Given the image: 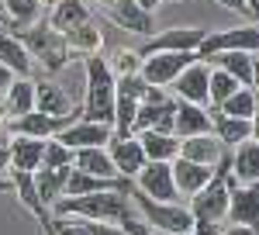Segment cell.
Returning <instances> with one entry per match:
<instances>
[{
    "label": "cell",
    "mask_w": 259,
    "mask_h": 235,
    "mask_svg": "<svg viewBox=\"0 0 259 235\" xmlns=\"http://www.w3.org/2000/svg\"><path fill=\"white\" fill-rule=\"evenodd\" d=\"M83 118L104 125L118 121V76L111 62H104L100 56L87 59V114Z\"/></svg>",
    "instance_id": "obj_1"
},
{
    "label": "cell",
    "mask_w": 259,
    "mask_h": 235,
    "mask_svg": "<svg viewBox=\"0 0 259 235\" xmlns=\"http://www.w3.org/2000/svg\"><path fill=\"white\" fill-rule=\"evenodd\" d=\"M128 190H97V194H83V197H66L56 201L59 215H76L87 221H128L132 208H128Z\"/></svg>",
    "instance_id": "obj_2"
},
{
    "label": "cell",
    "mask_w": 259,
    "mask_h": 235,
    "mask_svg": "<svg viewBox=\"0 0 259 235\" xmlns=\"http://www.w3.org/2000/svg\"><path fill=\"white\" fill-rule=\"evenodd\" d=\"M135 204L142 208L145 221L152 228H159V232H173V235L194 232V211L183 208L180 201H156V197H149L145 190H135Z\"/></svg>",
    "instance_id": "obj_3"
},
{
    "label": "cell",
    "mask_w": 259,
    "mask_h": 235,
    "mask_svg": "<svg viewBox=\"0 0 259 235\" xmlns=\"http://www.w3.org/2000/svg\"><path fill=\"white\" fill-rule=\"evenodd\" d=\"M218 52H256L259 56V24L228 28V31H218V35H207L197 49L200 59H211V56H218Z\"/></svg>",
    "instance_id": "obj_4"
},
{
    "label": "cell",
    "mask_w": 259,
    "mask_h": 235,
    "mask_svg": "<svg viewBox=\"0 0 259 235\" xmlns=\"http://www.w3.org/2000/svg\"><path fill=\"white\" fill-rule=\"evenodd\" d=\"M139 190H145L156 201H183L177 187V176H173V163H162V159H149L139 170Z\"/></svg>",
    "instance_id": "obj_5"
},
{
    "label": "cell",
    "mask_w": 259,
    "mask_h": 235,
    "mask_svg": "<svg viewBox=\"0 0 259 235\" xmlns=\"http://www.w3.org/2000/svg\"><path fill=\"white\" fill-rule=\"evenodd\" d=\"M228 204H232V187L225 183V176H214L207 187H200L197 194L190 197L194 218H211V221H225Z\"/></svg>",
    "instance_id": "obj_6"
},
{
    "label": "cell",
    "mask_w": 259,
    "mask_h": 235,
    "mask_svg": "<svg viewBox=\"0 0 259 235\" xmlns=\"http://www.w3.org/2000/svg\"><path fill=\"white\" fill-rule=\"evenodd\" d=\"M194 59H200L197 52H152V56H145V62H142V76L149 80L152 87H166V83H173Z\"/></svg>",
    "instance_id": "obj_7"
},
{
    "label": "cell",
    "mask_w": 259,
    "mask_h": 235,
    "mask_svg": "<svg viewBox=\"0 0 259 235\" xmlns=\"http://www.w3.org/2000/svg\"><path fill=\"white\" fill-rule=\"evenodd\" d=\"M173 90H177L180 100H190V104H200V107H211V69L194 59V62L173 80Z\"/></svg>",
    "instance_id": "obj_8"
},
{
    "label": "cell",
    "mask_w": 259,
    "mask_h": 235,
    "mask_svg": "<svg viewBox=\"0 0 259 235\" xmlns=\"http://www.w3.org/2000/svg\"><path fill=\"white\" fill-rule=\"evenodd\" d=\"M107 152H111V159H114L121 176H139V170L149 163L145 149H142V138H135L132 132L128 135H114L107 142Z\"/></svg>",
    "instance_id": "obj_9"
},
{
    "label": "cell",
    "mask_w": 259,
    "mask_h": 235,
    "mask_svg": "<svg viewBox=\"0 0 259 235\" xmlns=\"http://www.w3.org/2000/svg\"><path fill=\"white\" fill-rule=\"evenodd\" d=\"M24 42H28V49H31L49 69L66 66V49H69V45H66V38H62L59 28H56V31H49V28H35V31L24 35Z\"/></svg>",
    "instance_id": "obj_10"
},
{
    "label": "cell",
    "mask_w": 259,
    "mask_h": 235,
    "mask_svg": "<svg viewBox=\"0 0 259 235\" xmlns=\"http://www.w3.org/2000/svg\"><path fill=\"white\" fill-rule=\"evenodd\" d=\"M214 132V114L200 104H190V100H180L177 104V118H173V135L190 138V135H207Z\"/></svg>",
    "instance_id": "obj_11"
},
{
    "label": "cell",
    "mask_w": 259,
    "mask_h": 235,
    "mask_svg": "<svg viewBox=\"0 0 259 235\" xmlns=\"http://www.w3.org/2000/svg\"><path fill=\"white\" fill-rule=\"evenodd\" d=\"M204 38H207V31H200V28H169L159 38L149 42L142 49V56H152V52H197Z\"/></svg>",
    "instance_id": "obj_12"
},
{
    "label": "cell",
    "mask_w": 259,
    "mask_h": 235,
    "mask_svg": "<svg viewBox=\"0 0 259 235\" xmlns=\"http://www.w3.org/2000/svg\"><path fill=\"white\" fill-rule=\"evenodd\" d=\"M114 125H104V121H90V118H83V121H73L69 128H62L59 138L69 145V149H83V145H107L114 132H111Z\"/></svg>",
    "instance_id": "obj_13"
},
{
    "label": "cell",
    "mask_w": 259,
    "mask_h": 235,
    "mask_svg": "<svg viewBox=\"0 0 259 235\" xmlns=\"http://www.w3.org/2000/svg\"><path fill=\"white\" fill-rule=\"evenodd\" d=\"M228 221L235 225H259V183H239L232 187V204H228Z\"/></svg>",
    "instance_id": "obj_14"
},
{
    "label": "cell",
    "mask_w": 259,
    "mask_h": 235,
    "mask_svg": "<svg viewBox=\"0 0 259 235\" xmlns=\"http://www.w3.org/2000/svg\"><path fill=\"white\" fill-rule=\"evenodd\" d=\"M173 176H177V187L183 197H194L200 187H207L214 180V170L207 163H194L187 156H177L173 159Z\"/></svg>",
    "instance_id": "obj_15"
},
{
    "label": "cell",
    "mask_w": 259,
    "mask_h": 235,
    "mask_svg": "<svg viewBox=\"0 0 259 235\" xmlns=\"http://www.w3.org/2000/svg\"><path fill=\"white\" fill-rule=\"evenodd\" d=\"M73 125V118H56V114H45V111H28V114H21L14 121V132L18 135H35V138H49L62 132V128H69Z\"/></svg>",
    "instance_id": "obj_16"
},
{
    "label": "cell",
    "mask_w": 259,
    "mask_h": 235,
    "mask_svg": "<svg viewBox=\"0 0 259 235\" xmlns=\"http://www.w3.org/2000/svg\"><path fill=\"white\" fill-rule=\"evenodd\" d=\"M111 18L118 21L121 28L139 31V35H152V31H156L152 11H145V7L135 4V0H114V4H111Z\"/></svg>",
    "instance_id": "obj_17"
},
{
    "label": "cell",
    "mask_w": 259,
    "mask_h": 235,
    "mask_svg": "<svg viewBox=\"0 0 259 235\" xmlns=\"http://www.w3.org/2000/svg\"><path fill=\"white\" fill-rule=\"evenodd\" d=\"M45 142L49 138H35V135L14 138L11 142V163H14V170H24V173L38 170L41 163H45Z\"/></svg>",
    "instance_id": "obj_18"
},
{
    "label": "cell",
    "mask_w": 259,
    "mask_h": 235,
    "mask_svg": "<svg viewBox=\"0 0 259 235\" xmlns=\"http://www.w3.org/2000/svg\"><path fill=\"white\" fill-rule=\"evenodd\" d=\"M221 149H225V142L218 135H190V138H180V156L194 159V163H207V166H214L221 159Z\"/></svg>",
    "instance_id": "obj_19"
},
{
    "label": "cell",
    "mask_w": 259,
    "mask_h": 235,
    "mask_svg": "<svg viewBox=\"0 0 259 235\" xmlns=\"http://www.w3.org/2000/svg\"><path fill=\"white\" fill-rule=\"evenodd\" d=\"M139 138H142V149H145V156H149V159L173 163V159L180 156V135H173V132L145 128V132H139Z\"/></svg>",
    "instance_id": "obj_20"
},
{
    "label": "cell",
    "mask_w": 259,
    "mask_h": 235,
    "mask_svg": "<svg viewBox=\"0 0 259 235\" xmlns=\"http://www.w3.org/2000/svg\"><path fill=\"white\" fill-rule=\"evenodd\" d=\"M211 114H214V135L225 145L235 149L245 138H252V118H232V114H225V111H214V107H211Z\"/></svg>",
    "instance_id": "obj_21"
},
{
    "label": "cell",
    "mask_w": 259,
    "mask_h": 235,
    "mask_svg": "<svg viewBox=\"0 0 259 235\" xmlns=\"http://www.w3.org/2000/svg\"><path fill=\"white\" fill-rule=\"evenodd\" d=\"M73 166L76 170H87V173H97V176H121L114 159H111V152L104 145H83V149H76Z\"/></svg>",
    "instance_id": "obj_22"
},
{
    "label": "cell",
    "mask_w": 259,
    "mask_h": 235,
    "mask_svg": "<svg viewBox=\"0 0 259 235\" xmlns=\"http://www.w3.org/2000/svg\"><path fill=\"white\" fill-rule=\"evenodd\" d=\"M232 170H235L239 183H259V142L256 138H245L242 145H235Z\"/></svg>",
    "instance_id": "obj_23"
},
{
    "label": "cell",
    "mask_w": 259,
    "mask_h": 235,
    "mask_svg": "<svg viewBox=\"0 0 259 235\" xmlns=\"http://www.w3.org/2000/svg\"><path fill=\"white\" fill-rule=\"evenodd\" d=\"M256 59H259L256 52H218V56H211V62L221 66V69H228L242 87H252V76H256Z\"/></svg>",
    "instance_id": "obj_24"
},
{
    "label": "cell",
    "mask_w": 259,
    "mask_h": 235,
    "mask_svg": "<svg viewBox=\"0 0 259 235\" xmlns=\"http://www.w3.org/2000/svg\"><path fill=\"white\" fill-rule=\"evenodd\" d=\"M69 173H73V166H56V170L45 166L35 176V190H38L41 204H56L59 197H66V180H69Z\"/></svg>",
    "instance_id": "obj_25"
},
{
    "label": "cell",
    "mask_w": 259,
    "mask_h": 235,
    "mask_svg": "<svg viewBox=\"0 0 259 235\" xmlns=\"http://www.w3.org/2000/svg\"><path fill=\"white\" fill-rule=\"evenodd\" d=\"M35 111H45V114H56V118H73V100L69 94L56 87V83H41L38 90H35Z\"/></svg>",
    "instance_id": "obj_26"
},
{
    "label": "cell",
    "mask_w": 259,
    "mask_h": 235,
    "mask_svg": "<svg viewBox=\"0 0 259 235\" xmlns=\"http://www.w3.org/2000/svg\"><path fill=\"white\" fill-rule=\"evenodd\" d=\"M0 62L11 73H18V76H28L31 73V52L18 38H7V35H0Z\"/></svg>",
    "instance_id": "obj_27"
},
{
    "label": "cell",
    "mask_w": 259,
    "mask_h": 235,
    "mask_svg": "<svg viewBox=\"0 0 259 235\" xmlns=\"http://www.w3.org/2000/svg\"><path fill=\"white\" fill-rule=\"evenodd\" d=\"M256 107H259L256 87H239L225 104H218V111H225V114H232V118H252V114H256Z\"/></svg>",
    "instance_id": "obj_28"
},
{
    "label": "cell",
    "mask_w": 259,
    "mask_h": 235,
    "mask_svg": "<svg viewBox=\"0 0 259 235\" xmlns=\"http://www.w3.org/2000/svg\"><path fill=\"white\" fill-rule=\"evenodd\" d=\"M35 83H28V80H18V83H11V90H7V114H28V111H35Z\"/></svg>",
    "instance_id": "obj_29"
},
{
    "label": "cell",
    "mask_w": 259,
    "mask_h": 235,
    "mask_svg": "<svg viewBox=\"0 0 259 235\" xmlns=\"http://www.w3.org/2000/svg\"><path fill=\"white\" fill-rule=\"evenodd\" d=\"M242 83L228 69H221V66H214L211 69V107H218V104H225V100L232 97L235 90H239Z\"/></svg>",
    "instance_id": "obj_30"
},
{
    "label": "cell",
    "mask_w": 259,
    "mask_h": 235,
    "mask_svg": "<svg viewBox=\"0 0 259 235\" xmlns=\"http://www.w3.org/2000/svg\"><path fill=\"white\" fill-rule=\"evenodd\" d=\"M87 21V7H83L80 0H62L59 11L52 14V28H59V31H73L76 24Z\"/></svg>",
    "instance_id": "obj_31"
},
{
    "label": "cell",
    "mask_w": 259,
    "mask_h": 235,
    "mask_svg": "<svg viewBox=\"0 0 259 235\" xmlns=\"http://www.w3.org/2000/svg\"><path fill=\"white\" fill-rule=\"evenodd\" d=\"M73 156H76V149H69L62 138L45 142V166H49V170H56V166H73Z\"/></svg>",
    "instance_id": "obj_32"
},
{
    "label": "cell",
    "mask_w": 259,
    "mask_h": 235,
    "mask_svg": "<svg viewBox=\"0 0 259 235\" xmlns=\"http://www.w3.org/2000/svg\"><path fill=\"white\" fill-rule=\"evenodd\" d=\"M4 11L18 24H28V21L35 18V11H38V0H4Z\"/></svg>",
    "instance_id": "obj_33"
},
{
    "label": "cell",
    "mask_w": 259,
    "mask_h": 235,
    "mask_svg": "<svg viewBox=\"0 0 259 235\" xmlns=\"http://www.w3.org/2000/svg\"><path fill=\"white\" fill-rule=\"evenodd\" d=\"M52 232L56 235H90V221H69V215H59L52 221Z\"/></svg>",
    "instance_id": "obj_34"
},
{
    "label": "cell",
    "mask_w": 259,
    "mask_h": 235,
    "mask_svg": "<svg viewBox=\"0 0 259 235\" xmlns=\"http://www.w3.org/2000/svg\"><path fill=\"white\" fill-rule=\"evenodd\" d=\"M69 42H73L76 49H97V45H100V35L94 31V28H87V24H80V28H73V35H69Z\"/></svg>",
    "instance_id": "obj_35"
},
{
    "label": "cell",
    "mask_w": 259,
    "mask_h": 235,
    "mask_svg": "<svg viewBox=\"0 0 259 235\" xmlns=\"http://www.w3.org/2000/svg\"><path fill=\"white\" fill-rule=\"evenodd\" d=\"M194 235H225V232H221V221H211V218H194Z\"/></svg>",
    "instance_id": "obj_36"
},
{
    "label": "cell",
    "mask_w": 259,
    "mask_h": 235,
    "mask_svg": "<svg viewBox=\"0 0 259 235\" xmlns=\"http://www.w3.org/2000/svg\"><path fill=\"white\" fill-rule=\"evenodd\" d=\"M90 235H128L124 228H114L107 221H90Z\"/></svg>",
    "instance_id": "obj_37"
},
{
    "label": "cell",
    "mask_w": 259,
    "mask_h": 235,
    "mask_svg": "<svg viewBox=\"0 0 259 235\" xmlns=\"http://www.w3.org/2000/svg\"><path fill=\"white\" fill-rule=\"evenodd\" d=\"M124 232H128V235H152L156 228H152L149 221L142 225V221H132V218H128V221H124Z\"/></svg>",
    "instance_id": "obj_38"
},
{
    "label": "cell",
    "mask_w": 259,
    "mask_h": 235,
    "mask_svg": "<svg viewBox=\"0 0 259 235\" xmlns=\"http://www.w3.org/2000/svg\"><path fill=\"white\" fill-rule=\"evenodd\" d=\"M214 4H221L225 11H235V14H245L249 11V0H214Z\"/></svg>",
    "instance_id": "obj_39"
},
{
    "label": "cell",
    "mask_w": 259,
    "mask_h": 235,
    "mask_svg": "<svg viewBox=\"0 0 259 235\" xmlns=\"http://www.w3.org/2000/svg\"><path fill=\"white\" fill-rule=\"evenodd\" d=\"M225 235H259V232L252 225H235V221H232V228H225Z\"/></svg>",
    "instance_id": "obj_40"
},
{
    "label": "cell",
    "mask_w": 259,
    "mask_h": 235,
    "mask_svg": "<svg viewBox=\"0 0 259 235\" xmlns=\"http://www.w3.org/2000/svg\"><path fill=\"white\" fill-rule=\"evenodd\" d=\"M7 90H11V69H7V66L0 62V97H4Z\"/></svg>",
    "instance_id": "obj_41"
},
{
    "label": "cell",
    "mask_w": 259,
    "mask_h": 235,
    "mask_svg": "<svg viewBox=\"0 0 259 235\" xmlns=\"http://www.w3.org/2000/svg\"><path fill=\"white\" fill-rule=\"evenodd\" d=\"M135 4H142V7H145V11H156V7H162V4H166V0H135Z\"/></svg>",
    "instance_id": "obj_42"
},
{
    "label": "cell",
    "mask_w": 259,
    "mask_h": 235,
    "mask_svg": "<svg viewBox=\"0 0 259 235\" xmlns=\"http://www.w3.org/2000/svg\"><path fill=\"white\" fill-rule=\"evenodd\" d=\"M252 138L259 142V107H256V114H252Z\"/></svg>",
    "instance_id": "obj_43"
},
{
    "label": "cell",
    "mask_w": 259,
    "mask_h": 235,
    "mask_svg": "<svg viewBox=\"0 0 259 235\" xmlns=\"http://www.w3.org/2000/svg\"><path fill=\"white\" fill-rule=\"evenodd\" d=\"M7 163H11V152H7V149H0V170H4Z\"/></svg>",
    "instance_id": "obj_44"
},
{
    "label": "cell",
    "mask_w": 259,
    "mask_h": 235,
    "mask_svg": "<svg viewBox=\"0 0 259 235\" xmlns=\"http://www.w3.org/2000/svg\"><path fill=\"white\" fill-rule=\"evenodd\" d=\"M7 145V128H4V121H0V149Z\"/></svg>",
    "instance_id": "obj_45"
},
{
    "label": "cell",
    "mask_w": 259,
    "mask_h": 235,
    "mask_svg": "<svg viewBox=\"0 0 259 235\" xmlns=\"http://www.w3.org/2000/svg\"><path fill=\"white\" fill-rule=\"evenodd\" d=\"M249 11L256 14V21H259V0H249Z\"/></svg>",
    "instance_id": "obj_46"
},
{
    "label": "cell",
    "mask_w": 259,
    "mask_h": 235,
    "mask_svg": "<svg viewBox=\"0 0 259 235\" xmlns=\"http://www.w3.org/2000/svg\"><path fill=\"white\" fill-rule=\"evenodd\" d=\"M252 87H256V94H259V59H256V76H252Z\"/></svg>",
    "instance_id": "obj_47"
},
{
    "label": "cell",
    "mask_w": 259,
    "mask_h": 235,
    "mask_svg": "<svg viewBox=\"0 0 259 235\" xmlns=\"http://www.w3.org/2000/svg\"><path fill=\"white\" fill-rule=\"evenodd\" d=\"M152 235H173V232H159V228H156V232H152Z\"/></svg>",
    "instance_id": "obj_48"
},
{
    "label": "cell",
    "mask_w": 259,
    "mask_h": 235,
    "mask_svg": "<svg viewBox=\"0 0 259 235\" xmlns=\"http://www.w3.org/2000/svg\"><path fill=\"white\" fill-rule=\"evenodd\" d=\"M180 235H194V232H180Z\"/></svg>",
    "instance_id": "obj_49"
},
{
    "label": "cell",
    "mask_w": 259,
    "mask_h": 235,
    "mask_svg": "<svg viewBox=\"0 0 259 235\" xmlns=\"http://www.w3.org/2000/svg\"><path fill=\"white\" fill-rule=\"evenodd\" d=\"M166 4H177V0H166Z\"/></svg>",
    "instance_id": "obj_50"
},
{
    "label": "cell",
    "mask_w": 259,
    "mask_h": 235,
    "mask_svg": "<svg viewBox=\"0 0 259 235\" xmlns=\"http://www.w3.org/2000/svg\"><path fill=\"white\" fill-rule=\"evenodd\" d=\"M0 31H4V24H0Z\"/></svg>",
    "instance_id": "obj_51"
}]
</instances>
